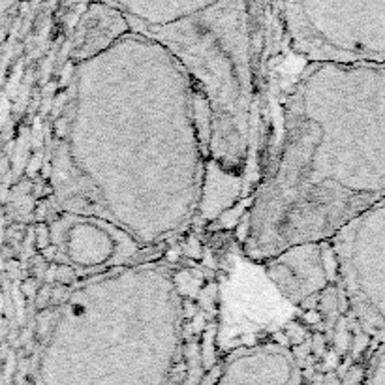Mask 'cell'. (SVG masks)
<instances>
[{
  "mask_svg": "<svg viewBox=\"0 0 385 385\" xmlns=\"http://www.w3.org/2000/svg\"><path fill=\"white\" fill-rule=\"evenodd\" d=\"M49 177L58 212L103 220L143 250L188 229L205 211L209 147L179 58L136 32L79 58Z\"/></svg>",
  "mask_w": 385,
  "mask_h": 385,
  "instance_id": "obj_1",
  "label": "cell"
},
{
  "mask_svg": "<svg viewBox=\"0 0 385 385\" xmlns=\"http://www.w3.org/2000/svg\"><path fill=\"white\" fill-rule=\"evenodd\" d=\"M385 199V62H308L284 100L275 160L256 188L245 254L329 243Z\"/></svg>",
  "mask_w": 385,
  "mask_h": 385,
  "instance_id": "obj_2",
  "label": "cell"
},
{
  "mask_svg": "<svg viewBox=\"0 0 385 385\" xmlns=\"http://www.w3.org/2000/svg\"><path fill=\"white\" fill-rule=\"evenodd\" d=\"M184 333V297L167 265L96 273L44 325L49 385H173Z\"/></svg>",
  "mask_w": 385,
  "mask_h": 385,
  "instance_id": "obj_3",
  "label": "cell"
},
{
  "mask_svg": "<svg viewBox=\"0 0 385 385\" xmlns=\"http://www.w3.org/2000/svg\"><path fill=\"white\" fill-rule=\"evenodd\" d=\"M346 312L359 333L385 344V199L329 240Z\"/></svg>",
  "mask_w": 385,
  "mask_h": 385,
  "instance_id": "obj_4",
  "label": "cell"
},
{
  "mask_svg": "<svg viewBox=\"0 0 385 385\" xmlns=\"http://www.w3.org/2000/svg\"><path fill=\"white\" fill-rule=\"evenodd\" d=\"M49 237L51 256L58 262L81 271H95L92 275L134 263L143 252L130 235L115 225L72 212H58L49 225Z\"/></svg>",
  "mask_w": 385,
  "mask_h": 385,
  "instance_id": "obj_5",
  "label": "cell"
},
{
  "mask_svg": "<svg viewBox=\"0 0 385 385\" xmlns=\"http://www.w3.org/2000/svg\"><path fill=\"white\" fill-rule=\"evenodd\" d=\"M325 247L327 243L299 245L265 262L267 275L288 301L303 303L327 288L331 276L323 258Z\"/></svg>",
  "mask_w": 385,
  "mask_h": 385,
  "instance_id": "obj_6",
  "label": "cell"
},
{
  "mask_svg": "<svg viewBox=\"0 0 385 385\" xmlns=\"http://www.w3.org/2000/svg\"><path fill=\"white\" fill-rule=\"evenodd\" d=\"M363 385H385V344L369 351L363 369Z\"/></svg>",
  "mask_w": 385,
  "mask_h": 385,
  "instance_id": "obj_7",
  "label": "cell"
},
{
  "mask_svg": "<svg viewBox=\"0 0 385 385\" xmlns=\"http://www.w3.org/2000/svg\"><path fill=\"white\" fill-rule=\"evenodd\" d=\"M17 2H19V0H0V19H2Z\"/></svg>",
  "mask_w": 385,
  "mask_h": 385,
  "instance_id": "obj_8",
  "label": "cell"
}]
</instances>
